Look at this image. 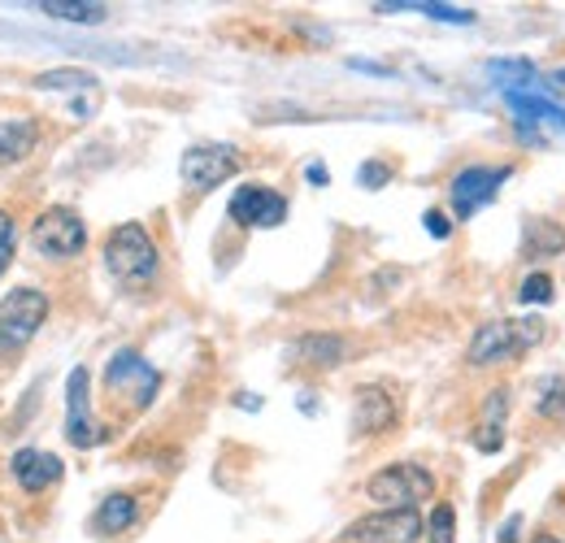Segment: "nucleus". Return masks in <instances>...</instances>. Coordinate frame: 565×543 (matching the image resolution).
<instances>
[{
	"instance_id": "f257e3e1",
	"label": "nucleus",
	"mask_w": 565,
	"mask_h": 543,
	"mask_svg": "<svg viewBox=\"0 0 565 543\" xmlns=\"http://www.w3.org/2000/svg\"><path fill=\"white\" fill-rule=\"evenodd\" d=\"M540 340H544V322L540 318H500V322H488V327L475 331L466 356H470V365H495V361L522 356Z\"/></svg>"
},
{
	"instance_id": "f03ea898",
	"label": "nucleus",
	"mask_w": 565,
	"mask_h": 543,
	"mask_svg": "<svg viewBox=\"0 0 565 543\" xmlns=\"http://www.w3.org/2000/svg\"><path fill=\"white\" fill-rule=\"evenodd\" d=\"M49 322V296L40 287H13L0 300V356L22 352Z\"/></svg>"
},
{
	"instance_id": "7ed1b4c3",
	"label": "nucleus",
	"mask_w": 565,
	"mask_h": 543,
	"mask_svg": "<svg viewBox=\"0 0 565 543\" xmlns=\"http://www.w3.org/2000/svg\"><path fill=\"white\" fill-rule=\"evenodd\" d=\"M105 266L118 283H148L157 274V244L140 222H122L109 239H105Z\"/></svg>"
},
{
	"instance_id": "20e7f679",
	"label": "nucleus",
	"mask_w": 565,
	"mask_h": 543,
	"mask_svg": "<svg viewBox=\"0 0 565 543\" xmlns=\"http://www.w3.org/2000/svg\"><path fill=\"white\" fill-rule=\"evenodd\" d=\"M365 496L379 504V509H414L423 504L426 496H435V478L426 475L423 466L414 461H401V466H387L365 482Z\"/></svg>"
},
{
	"instance_id": "39448f33",
	"label": "nucleus",
	"mask_w": 565,
	"mask_h": 543,
	"mask_svg": "<svg viewBox=\"0 0 565 543\" xmlns=\"http://www.w3.org/2000/svg\"><path fill=\"white\" fill-rule=\"evenodd\" d=\"M31 244H35V253H44V257H78L83 253V244H87V226H83V217L74 213V209H44L40 217H35V226H31Z\"/></svg>"
},
{
	"instance_id": "423d86ee",
	"label": "nucleus",
	"mask_w": 565,
	"mask_h": 543,
	"mask_svg": "<svg viewBox=\"0 0 565 543\" xmlns=\"http://www.w3.org/2000/svg\"><path fill=\"white\" fill-rule=\"evenodd\" d=\"M179 174H183V183H188L192 192H213L217 183H226V179L239 174V157H235V148H226V143H196V148L183 152Z\"/></svg>"
},
{
	"instance_id": "0eeeda50",
	"label": "nucleus",
	"mask_w": 565,
	"mask_h": 543,
	"mask_svg": "<svg viewBox=\"0 0 565 543\" xmlns=\"http://www.w3.org/2000/svg\"><path fill=\"white\" fill-rule=\"evenodd\" d=\"M105 387L131 396V405L136 408H148L152 401H157L161 374L143 361L140 352H118V356H109V365H105Z\"/></svg>"
},
{
	"instance_id": "6e6552de",
	"label": "nucleus",
	"mask_w": 565,
	"mask_h": 543,
	"mask_svg": "<svg viewBox=\"0 0 565 543\" xmlns=\"http://www.w3.org/2000/svg\"><path fill=\"white\" fill-rule=\"evenodd\" d=\"M509 174H513L509 166H466V170L452 179V188H448L452 213H457V217H475L479 209H488Z\"/></svg>"
},
{
	"instance_id": "1a4fd4ad",
	"label": "nucleus",
	"mask_w": 565,
	"mask_h": 543,
	"mask_svg": "<svg viewBox=\"0 0 565 543\" xmlns=\"http://www.w3.org/2000/svg\"><path fill=\"white\" fill-rule=\"evenodd\" d=\"M426 522L418 509H379L370 518H356L349 526V540L356 543H414L423 540Z\"/></svg>"
},
{
	"instance_id": "9d476101",
	"label": "nucleus",
	"mask_w": 565,
	"mask_h": 543,
	"mask_svg": "<svg viewBox=\"0 0 565 543\" xmlns=\"http://www.w3.org/2000/svg\"><path fill=\"white\" fill-rule=\"evenodd\" d=\"M92 374L87 365H74L71 379H66V439L74 448H96L100 444V430H96V417H92Z\"/></svg>"
},
{
	"instance_id": "9b49d317",
	"label": "nucleus",
	"mask_w": 565,
	"mask_h": 543,
	"mask_svg": "<svg viewBox=\"0 0 565 543\" xmlns=\"http://www.w3.org/2000/svg\"><path fill=\"white\" fill-rule=\"evenodd\" d=\"M226 209H231V217L239 226H279L282 217H287V201H282L279 192H270V188H257V183L239 188Z\"/></svg>"
},
{
	"instance_id": "f8f14e48",
	"label": "nucleus",
	"mask_w": 565,
	"mask_h": 543,
	"mask_svg": "<svg viewBox=\"0 0 565 543\" xmlns=\"http://www.w3.org/2000/svg\"><path fill=\"white\" fill-rule=\"evenodd\" d=\"M353 426H356V435H379V430L396 426V401H392L383 387H374V383L356 387V396H353Z\"/></svg>"
},
{
	"instance_id": "ddd939ff",
	"label": "nucleus",
	"mask_w": 565,
	"mask_h": 543,
	"mask_svg": "<svg viewBox=\"0 0 565 543\" xmlns=\"http://www.w3.org/2000/svg\"><path fill=\"white\" fill-rule=\"evenodd\" d=\"M9 470H13L22 491H44V487L62 482V461H57L53 453H44V448H22V453H13Z\"/></svg>"
},
{
	"instance_id": "4468645a",
	"label": "nucleus",
	"mask_w": 565,
	"mask_h": 543,
	"mask_svg": "<svg viewBox=\"0 0 565 543\" xmlns=\"http://www.w3.org/2000/svg\"><path fill=\"white\" fill-rule=\"evenodd\" d=\"M504 422H509V392L495 387L492 396L483 401V417H479V430H475V448L479 453H500L504 448Z\"/></svg>"
},
{
	"instance_id": "2eb2a0df",
	"label": "nucleus",
	"mask_w": 565,
	"mask_h": 543,
	"mask_svg": "<svg viewBox=\"0 0 565 543\" xmlns=\"http://www.w3.org/2000/svg\"><path fill=\"white\" fill-rule=\"evenodd\" d=\"M344 352H349V343L340 340V336H305V340H296L287 348L291 361H305V365H318V370L340 365Z\"/></svg>"
},
{
	"instance_id": "dca6fc26",
	"label": "nucleus",
	"mask_w": 565,
	"mask_h": 543,
	"mask_svg": "<svg viewBox=\"0 0 565 543\" xmlns=\"http://www.w3.org/2000/svg\"><path fill=\"white\" fill-rule=\"evenodd\" d=\"M40 143V127L31 118H13V123H0V170L13 166V161H26Z\"/></svg>"
},
{
	"instance_id": "f3484780",
	"label": "nucleus",
	"mask_w": 565,
	"mask_h": 543,
	"mask_svg": "<svg viewBox=\"0 0 565 543\" xmlns=\"http://www.w3.org/2000/svg\"><path fill=\"white\" fill-rule=\"evenodd\" d=\"M136 518H140L136 496L114 491V496H105V500H100V509H96V531L118 535V531H131V526H136Z\"/></svg>"
},
{
	"instance_id": "a211bd4d",
	"label": "nucleus",
	"mask_w": 565,
	"mask_h": 543,
	"mask_svg": "<svg viewBox=\"0 0 565 543\" xmlns=\"http://www.w3.org/2000/svg\"><path fill=\"white\" fill-rule=\"evenodd\" d=\"M31 9H40L44 18H57V22H78V26L105 22V4H96V0H40Z\"/></svg>"
},
{
	"instance_id": "6ab92c4d",
	"label": "nucleus",
	"mask_w": 565,
	"mask_h": 543,
	"mask_svg": "<svg viewBox=\"0 0 565 543\" xmlns=\"http://www.w3.org/2000/svg\"><path fill=\"white\" fill-rule=\"evenodd\" d=\"M526 257H557L565 253V231L557 222H544V217H531L526 222V244H522Z\"/></svg>"
},
{
	"instance_id": "aec40b11",
	"label": "nucleus",
	"mask_w": 565,
	"mask_h": 543,
	"mask_svg": "<svg viewBox=\"0 0 565 543\" xmlns=\"http://www.w3.org/2000/svg\"><path fill=\"white\" fill-rule=\"evenodd\" d=\"M509 109H513L518 118H531V123H557V127H565L562 105H553V100H544V96H535V92H509Z\"/></svg>"
},
{
	"instance_id": "412c9836",
	"label": "nucleus",
	"mask_w": 565,
	"mask_h": 543,
	"mask_svg": "<svg viewBox=\"0 0 565 543\" xmlns=\"http://www.w3.org/2000/svg\"><path fill=\"white\" fill-rule=\"evenodd\" d=\"M535 413L548 417V422H565V379L562 374H548V379L535 387Z\"/></svg>"
},
{
	"instance_id": "4be33fe9",
	"label": "nucleus",
	"mask_w": 565,
	"mask_h": 543,
	"mask_svg": "<svg viewBox=\"0 0 565 543\" xmlns=\"http://www.w3.org/2000/svg\"><path fill=\"white\" fill-rule=\"evenodd\" d=\"M35 87H49V92H92L96 96V74L92 70H49L35 78Z\"/></svg>"
},
{
	"instance_id": "5701e85b",
	"label": "nucleus",
	"mask_w": 565,
	"mask_h": 543,
	"mask_svg": "<svg viewBox=\"0 0 565 543\" xmlns=\"http://www.w3.org/2000/svg\"><path fill=\"white\" fill-rule=\"evenodd\" d=\"M426 540H430V543H452V540H457V513H452V504H435V509H430Z\"/></svg>"
},
{
	"instance_id": "b1692460",
	"label": "nucleus",
	"mask_w": 565,
	"mask_h": 543,
	"mask_svg": "<svg viewBox=\"0 0 565 543\" xmlns=\"http://www.w3.org/2000/svg\"><path fill=\"white\" fill-rule=\"evenodd\" d=\"M557 291H553V278L540 270V274H526V283H522V291H518V300L522 305H548Z\"/></svg>"
},
{
	"instance_id": "393cba45",
	"label": "nucleus",
	"mask_w": 565,
	"mask_h": 543,
	"mask_svg": "<svg viewBox=\"0 0 565 543\" xmlns=\"http://www.w3.org/2000/svg\"><path fill=\"white\" fill-rule=\"evenodd\" d=\"M13 244H18V226H13V217L0 209V274L9 270V262H13Z\"/></svg>"
},
{
	"instance_id": "a878e982",
	"label": "nucleus",
	"mask_w": 565,
	"mask_h": 543,
	"mask_svg": "<svg viewBox=\"0 0 565 543\" xmlns=\"http://www.w3.org/2000/svg\"><path fill=\"white\" fill-rule=\"evenodd\" d=\"M387 179H392V166H383V161H365V166L356 170V183H361V188H370V192H374V188H383Z\"/></svg>"
},
{
	"instance_id": "bb28decb",
	"label": "nucleus",
	"mask_w": 565,
	"mask_h": 543,
	"mask_svg": "<svg viewBox=\"0 0 565 543\" xmlns=\"http://www.w3.org/2000/svg\"><path fill=\"white\" fill-rule=\"evenodd\" d=\"M426 231H430V239H448V235H452V222H448V213H439V209H426Z\"/></svg>"
},
{
	"instance_id": "cd10ccee",
	"label": "nucleus",
	"mask_w": 565,
	"mask_h": 543,
	"mask_svg": "<svg viewBox=\"0 0 565 543\" xmlns=\"http://www.w3.org/2000/svg\"><path fill=\"white\" fill-rule=\"evenodd\" d=\"M327 179H331V174H327V166H322V161H313V166H309V183H313V188H327Z\"/></svg>"
},
{
	"instance_id": "c85d7f7f",
	"label": "nucleus",
	"mask_w": 565,
	"mask_h": 543,
	"mask_svg": "<svg viewBox=\"0 0 565 543\" xmlns=\"http://www.w3.org/2000/svg\"><path fill=\"white\" fill-rule=\"evenodd\" d=\"M513 540H518V518H513V522L500 531V543H513Z\"/></svg>"
},
{
	"instance_id": "c756f323",
	"label": "nucleus",
	"mask_w": 565,
	"mask_h": 543,
	"mask_svg": "<svg viewBox=\"0 0 565 543\" xmlns=\"http://www.w3.org/2000/svg\"><path fill=\"white\" fill-rule=\"evenodd\" d=\"M531 543H562V540H557V535H548V531H544V535H535V540H531Z\"/></svg>"
},
{
	"instance_id": "7c9ffc66",
	"label": "nucleus",
	"mask_w": 565,
	"mask_h": 543,
	"mask_svg": "<svg viewBox=\"0 0 565 543\" xmlns=\"http://www.w3.org/2000/svg\"><path fill=\"white\" fill-rule=\"evenodd\" d=\"M553 78H557V83H565V70H557V74H553Z\"/></svg>"
}]
</instances>
